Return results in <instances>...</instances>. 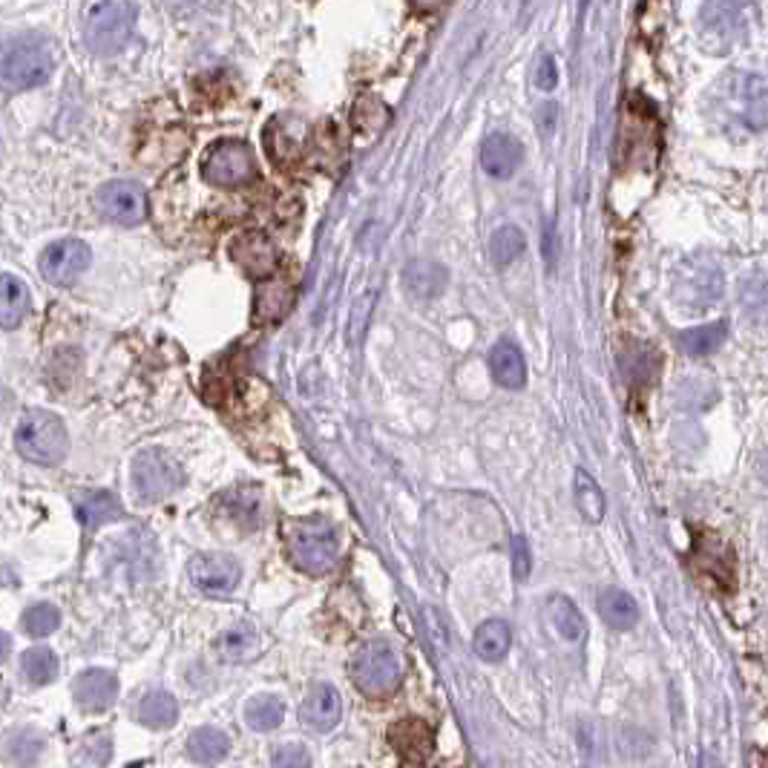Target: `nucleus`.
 Masks as SVG:
<instances>
[{"label":"nucleus","instance_id":"obj_30","mask_svg":"<svg viewBox=\"0 0 768 768\" xmlns=\"http://www.w3.org/2000/svg\"><path fill=\"white\" fill-rule=\"evenodd\" d=\"M222 510L239 527L254 530L263 521V506H259V498H256L254 490H231L222 498Z\"/></svg>","mask_w":768,"mask_h":768},{"label":"nucleus","instance_id":"obj_34","mask_svg":"<svg viewBox=\"0 0 768 768\" xmlns=\"http://www.w3.org/2000/svg\"><path fill=\"white\" fill-rule=\"evenodd\" d=\"M265 145H268V153H271L274 147L282 145V150H277L271 159L277 161V164H286V161H291L300 156L302 132L300 136H291V125H288V121H282V118H274L271 125H268V130H265Z\"/></svg>","mask_w":768,"mask_h":768},{"label":"nucleus","instance_id":"obj_38","mask_svg":"<svg viewBox=\"0 0 768 768\" xmlns=\"http://www.w3.org/2000/svg\"><path fill=\"white\" fill-rule=\"evenodd\" d=\"M30 746H44V739L38 737V734H32V732L9 734L7 757L12 762H35L38 754H41V751H35V748H32V751H30Z\"/></svg>","mask_w":768,"mask_h":768},{"label":"nucleus","instance_id":"obj_27","mask_svg":"<svg viewBox=\"0 0 768 768\" xmlns=\"http://www.w3.org/2000/svg\"><path fill=\"white\" fill-rule=\"evenodd\" d=\"M573 495H576V506L582 512V519L590 521V524H599L608 512V501H605V492L596 481H593L590 472L578 469L576 472V487H573Z\"/></svg>","mask_w":768,"mask_h":768},{"label":"nucleus","instance_id":"obj_17","mask_svg":"<svg viewBox=\"0 0 768 768\" xmlns=\"http://www.w3.org/2000/svg\"><path fill=\"white\" fill-rule=\"evenodd\" d=\"M75 515L84 527L96 530L121 519V501L107 490H81L73 495Z\"/></svg>","mask_w":768,"mask_h":768},{"label":"nucleus","instance_id":"obj_29","mask_svg":"<svg viewBox=\"0 0 768 768\" xmlns=\"http://www.w3.org/2000/svg\"><path fill=\"white\" fill-rule=\"evenodd\" d=\"M286 719V705L279 696H254L248 705H245V723L254 728V732H274L279 728V723Z\"/></svg>","mask_w":768,"mask_h":768},{"label":"nucleus","instance_id":"obj_26","mask_svg":"<svg viewBox=\"0 0 768 768\" xmlns=\"http://www.w3.org/2000/svg\"><path fill=\"white\" fill-rule=\"evenodd\" d=\"M725 334H728V326L725 322H708V326H700V329H689L680 334V349L689 358H708L725 343Z\"/></svg>","mask_w":768,"mask_h":768},{"label":"nucleus","instance_id":"obj_21","mask_svg":"<svg viewBox=\"0 0 768 768\" xmlns=\"http://www.w3.org/2000/svg\"><path fill=\"white\" fill-rule=\"evenodd\" d=\"M403 279H406V288L415 300H435L447 288L449 274L438 263H412Z\"/></svg>","mask_w":768,"mask_h":768},{"label":"nucleus","instance_id":"obj_43","mask_svg":"<svg viewBox=\"0 0 768 768\" xmlns=\"http://www.w3.org/2000/svg\"><path fill=\"white\" fill-rule=\"evenodd\" d=\"M412 7L417 9V12H435V9H440L447 0H409Z\"/></svg>","mask_w":768,"mask_h":768},{"label":"nucleus","instance_id":"obj_3","mask_svg":"<svg viewBox=\"0 0 768 768\" xmlns=\"http://www.w3.org/2000/svg\"><path fill=\"white\" fill-rule=\"evenodd\" d=\"M136 7L130 0H98L84 12L81 35L93 55H116L130 44L136 30Z\"/></svg>","mask_w":768,"mask_h":768},{"label":"nucleus","instance_id":"obj_28","mask_svg":"<svg viewBox=\"0 0 768 768\" xmlns=\"http://www.w3.org/2000/svg\"><path fill=\"white\" fill-rule=\"evenodd\" d=\"M550 622L558 630V637L567 639V642H582L587 633L585 616L578 614V608L567 596L550 599Z\"/></svg>","mask_w":768,"mask_h":768},{"label":"nucleus","instance_id":"obj_36","mask_svg":"<svg viewBox=\"0 0 768 768\" xmlns=\"http://www.w3.org/2000/svg\"><path fill=\"white\" fill-rule=\"evenodd\" d=\"M21 671L32 685H46L58 673V659H55V653L50 648H32V651L23 653Z\"/></svg>","mask_w":768,"mask_h":768},{"label":"nucleus","instance_id":"obj_41","mask_svg":"<svg viewBox=\"0 0 768 768\" xmlns=\"http://www.w3.org/2000/svg\"><path fill=\"white\" fill-rule=\"evenodd\" d=\"M308 762H311V757H308V751L302 746H286L274 754V766L302 768V766H308Z\"/></svg>","mask_w":768,"mask_h":768},{"label":"nucleus","instance_id":"obj_10","mask_svg":"<svg viewBox=\"0 0 768 768\" xmlns=\"http://www.w3.org/2000/svg\"><path fill=\"white\" fill-rule=\"evenodd\" d=\"M89 263H93V254L81 239H58L46 245V250L41 254V274L44 279H50L52 286H73L81 274L87 271Z\"/></svg>","mask_w":768,"mask_h":768},{"label":"nucleus","instance_id":"obj_44","mask_svg":"<svg viewBox=\"0 0 768 768\" xmlns=\"http://www.w3.org/2000/svg\"><path fill=\"white\" fill-rule=\"evenodd\" d=\"M9 644H12V642H9V637H7V633H3V630H0V662H3V659L9 657Z\"/></svg>","mask_w":768,"mask_h":768},{"label":"nucleus","instance_id":"obj_33","mask_svg":"<svg viewBox=\"0 0 768 768\" xmlns=\"http://www.w3.org/2000/svg\"><path fill=\"white\" fill-rule=\"evenodd\" d=\"M739 89L746 93V96H739L743 98V118L760 130L766 125V81L760 75H743Z\"/></svg>","mask_w":768,"mask_h":768},{"label":"nucleus","instance_id":"obj_13","mask_svg":"<svg viewBox=\"0 0 768 768\" xmlns=\"http://www.w3.org/2000/svg\"><path fill=\"white\" fill-rule=\"evenodd\" d=\"M300 717L314 732H334L337 725H340V717H343V703H340V694H337L334 685H329V682L311 685L306 700H302Z\"/></svg>","mask_w":768,"mask_h":768},{"label":"nucleus","instance_id":"obj_45","mask_svg":"<svg viewBox=\"0 0 768 768\" xmlns=\"http://www.w3.org/2000/svg\"><path fill=\"white\" fill-rule=\"evenodd\" d=\"M0 703H3V696H0Z\"/></svg>","mask_w":768,"mask_h":768},{"label":"nucleus","instance_id":"obj_35","mask_svg":"<svg viewBox=\"0 0 768 768\" xmlns=\"http://www.w3.org/2000/svg\"><path fill=\"white\" fill-rule=\"evenodd\" d=\"M386 104L381 102V98H374V96H360L358 98V104H354V110H352V125H354V130L363 136V139H372L374 132H381L383 130V125H386L388 118H374V116H386Z\"/></svg>","mask_w":768,"mask_h":768},{"label":"nucleus","instance_id":"obj_20","mask_svg":"<svg viewBox=\"0 0 768 768\" xmlns=\"http://www.w3.org/2000/svg\"><path fill=\"white\" fill-rule=\"evenodd\" d=\"M30 314V288L15 274L0 277V329H18Z\"/></svg>","mask_w":768,"mask_h":768},{"label":"nucleus","instance_id":"obj_23","mask_svg":"<svg viewBox=\"0 0 768 768\" xmlns=\"http://www.w3.org/2000/svg\"><path fill=\"white\" fill-rule=\"evenodd\" d=\"M512 630L501 619H490L476 630V653L481 662H501L510 653Z\"/></svg>","mask_w":768,"mask_h":768},{"label":"nucleus","instance_id":"obj_11","mask_svg":"<svg viewBox=\"0 0 768 768\" xmlns=\"http://www.w3.org/2000/svg\"><path fill=\"white\" fill-rule=\"evenodd\" d=\"M231 256H234V263L239 265L242 271L256 279L271 277L279 265L277 245L263 231H245L242 236H236L234 245H231Z\"/></svg>","mask_w":768,"mask_h":768},{"label":"nucleus","instance_id":"obj_9","mask_svg":"<svg viewBox=\"0 0 768 768\" xmlns=\"http://www.w3.org/2000/svg\"><path fill=\"white\" fill-rule=\"evenodd\" d=\"M193 587L205 596H231L242 578V567L234 556L225 553H199L188 564Z\"/></svg>","mask_w":768,"mask_h":768},{"label":"nucleus","instance_id":"obj_39","mask_svg":"<svg viewBox=\"0 0 768 768\" xmlns=\"http://www.w3.org/2000/svg\"><path fill=\"white\" fill-rule=\"evenodd\" d=\"M530 570H533V553H530L527 538H524V535H515V538H512V573H515L519 582H524V578L530 576Z\"/></svg>","mask_w":768,"mask_h":768},{"label":"nucleus","instance_id":"obj_15","mask_svg":"<svg viewBox=\"0 0 768 768\" xmlns=\"http://www.w3.org/2000/svg\"><path fill=\"white\" fill-rule=\"evenodd\" d=\"M524 159V147L506 132H492L481 147V164L492 179H510Z\"/></svg>","mask_w":768,"mask_h":768},{"label":"nucleus","instance_id":"obj_32","mask_svg":"<svg viewBox=\"0 0 768 768\" xmlns=\"http://www.w3.org/2000/svg\"><path fill=\"white\" fill-rule=\"evenodd\" d=\"M524 250H527V236H524V231H521V227L504 225V227H498L495 234H492L490 256L498 268H506V265H512L521 254H524Z\"/></svg>","mask_w":768,"mask_h":768},{"label":"nucleus","instance_id":"obj_2","mask_svg":"<svg viewBox=\"0 0 768 768\" xmlns=\"http://www.w3.org/2000/svg\"><path fill=\"white\" fill-rule=\"evenodd\" d=\"M286 553L291 564L308 576L329 573L340 553L337 530L326 519H297L286 527Z\"/></svg>","mask_w":768,"mask_h":768},{"label":"nucleus","instance_id":"obj_19","mask_svg":"<svg viewBox=\"0 0 768 768\" xmlns=\"http://www.w3.org/2000/svg\"><path fill=\"white\" fill-rule=\"evenodd\" d=\"M490 372L504 388H521L527 383V363L512 340H498L490 349Z\"/></svg>","mask_w":768,"mask_h":768},{"label":"nucleus","instance_id":"obj_5","mask_svg":"<svg viewBox=\"0 0 768 768\" xmlns=\"http://www.w3.org/2000/svg\"><path fill=\"white\" fill-rule=\"evenodd\" d=\"M15 447L26 461L41 463V467H52V463L64 461L66 449H70V435H66L58 415L32 409L26 412V415L21 417V424H18Z\"/></svg>","mask_w":768,"mask_h":768},{"label":"nucleus","instance_id":"obj_6","mask_svg":"<svg viewBox=\"0 0 768 768\" xmlns=\"http://www.w3.org/2000/svg\"><path fill=\"white\" fill-rule=\"evenodd\" d=\"M184 472L164 449H145L132 463V490L145 504H156L161 498L182 490Z\"/></svg>","mask_w":768,"mask_h":768},{"label":"nucleus","instance_id":"obj_40","mask_svg":"<svg viewBox=\"0 0 768 768\" xmlns=\"http://www.w3.org/2000/svg\"><path fill=\"white\" fill-rule=\"evenodd\" d=\"M556 84H558L556 58H553V55H544L542 64L535 66V87L550 93V89H556Z\"/></svg>","mask_w":768,"mask_h":768},{"label":"nucleus","instance_id":"obj_1","mask_svg":"<svg viewBox=\"0 0 768 768\" xmlns=\"http://www.w3.org/2000/svg\"><path fill=\"white\" fill-rule=\"evenodd\" d=\"M52 70H55V55L44 38L23 35L0 50V87L7 93L41 87L50 81Z\"/></svg>","mask_w":768,"mask_h":768},{"label":"nucleus","instance_id":"obj_18","mask_svg":"<svg viewBox=\"0 0 768 768\" xmlns=\"http://www.w3.org/2000/svg\"><path fill=\"white\" fill-rule=\"evenodd\" d=\"M213 648H216L222 662L239 665V662H250V659L259 657V651H263V633L254 625H234V628H227L216 639Z\"/></svg>","mask_w":768,"mask_h":768},{"label":"nucleus","instance_id":"obj_25","mask_svg":"<svg viewBox=\"0 0 768 768\" xmlns=\"http://www.w3.org/2000/svg\"><path fill=\"white\" fill-rule=\"evenodd\" d=\"M294 300V291L286 282H265V286L256 288V302H254V320L256 322H274L286 314L288 306Z\"/></svg>","mask_w":768,"mask_h":768},{"label":"nucleus","instance_id":"obj_37","mask_svg":"<svg viewBox=\"0 0 768 768\" xmlns=\"http://www.w3.org/2000/svg\"><path fill=\"white\" fill-rule=\"evenodd\" d=\"M61 625V614L55 605H32L23 614V628L30 637H50L52 630Z\"/></svg>","mask_w":768,"mask_h":768},{"label":"nucleus","instance_id":"obj_42","mask_svg":"<svg viewBox=\"0 0 768 768\" xmlns=\"http://www.w3.org/2000/svg\"><path fill=\"white\" fill-rule=\"evenodd\" d=\"M170 9H177V12H191V9L202 7L205 0H164Z\"/></svg>","mask_w":768,"mask_h":768},{"label":"nucleus","instance_id":"obj_7","mask_svg":"<svg viewBox=\"0 0 768 768\" xmlns=\"http://www.w3.org/2000/svg\"><path fill=\"white\" fill-rule=\"evenodd\" d=\"M202 177L213 188H242L256 179V159L245 141H216L202 159Z\"/></svg>","mask_w":768,"mask_h":768},{"label":"nucleus","instance_id":"obj_8","mask_svg":"<svg viewBox=\"0 0 768 768\" xmlns=\"http://www.w3.org/2000/svg\"><path fill=\"white\" fill-rule=\"evenodd\" d=\"M96 207L104 220L116 222V225H139L147 220V193L139 182L118 179V182L98 188Z\"/></svg>","mask_w":768,"mask_h":768},{"label":"nucleus","instance_id":"obj_16","mask_svg":"<svg viewBox=\"0 0 768 768\" xmlns=\"http://www.w3.org/2000/svg\"><path fill=\"white\" fill-rule=\"evenodd\" d=\"M73 694H75V703H78L84 711H93V714H96V711H107L113 703H116L118 680L110 671L93 668V671H84L78 680H75Z\"/></svg>","mask_w":768,"mask_h":768},{"label":"nucleus","instance_id":"obj_12","mask_svg":"<svg viewBox=\"0 0 768 768\" xmlns=\"http://www.w3.org/2000/svg\"><path fill=\"white\" fill-rule=\"evenodd\" d=\"M388 743L395 746L403 762L409 766H420L433 757L435 751V732L424 719H397L388 728Z\"/></svg>","mask_w":768,"mask_h":768},{"label":"nucleus","instance_id":"obj_14","mask_svg":"<svg viewBox=\"0 0 768 768\" xmlns=\"http://www.w3.org/2000/svg\"><path fill=\"white\" fill-rule=\"evenodd\" d=\"M703 38L711 50L725 52L732 50V41L739 30V7L737 0H708L700 15Z\"/></svg>","mask_w":768,"mask_h":768},{"label":"nucleus","instance_id":"obj_31","mask_svg":"<svg viewBox=\"0 0 768 768\" xmlns=\"http://www.w3.org/2000/svg\"><path fill=\"white\" fill-rule=\"evenodd\" d=\"M231 751V739L220 728H196L188 737V754L196 762H220Z\"/></svg>","mask_w":768,"mask_h":768},{"label":"nucleus","instance_id":"obj_24","mask_svg":"<svg viewBox=\"0 0 768 768\" xmlns=\"http://www.w3.org/2000/svg\"><path fill=\"white\" fill-rule=\"evenodd\" d=\"M136 717L147 728H170L179 719V705L168 691H150V694L141 696Z\"/></svg>","mask_w":768,"mask_h":768},{"label":"nucleus","instance_id":"obj_22","mask_svg":"<svg viewBox=\"0 0 768 768\" xmlns=\"http://www.w3.org/2000/svg\"><path fill=\"white\" fill-rule=\"evenodd\" d=\"M599 614L605 619V625L614 630H630L639 622V608L637 599L630 593L619 590V587H608L601 590L599 596Z\"/></svg>","mask_w":768,"mask_h":768},{"label":"nucleus","instance_id":"obj_4","mask_svg":"<svg viewBox=\"0 0 768 768\" xmlns=\"http://www.w3.org/2000/svg\"><path fill=\"white\" fill-rule=\"evenodd\" d=\"M354 689L360 694L372 696V700H383V696L395 694L397 685L403 680V659L395 644L386 642V639H372L354 653L352 665Z\"/></svg>","mask_w":768,"mask_h":768}]
</instances>
